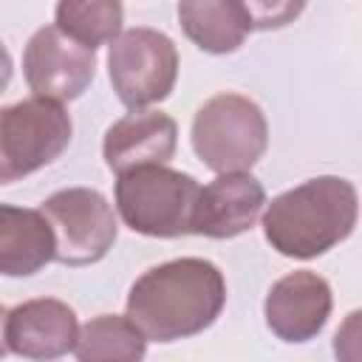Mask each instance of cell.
I'll use <instances>...</instances> for the list:
<instances>
[{"instance_id": "15", "label": "cell", "mask_w": 362, "mask_h": 362, "mask_svg": "<svg viewBox=\"0 0 362 362\" xmlns=\"http://www.w3.org/2000/svg\"><path fill=\"white\" fill-rule=\"evenodd\" d=\"M147 337L127 314H99L79 328L74 356L82 362H139Z\"/></svg>"}, {"instance_id": "5", "label": "cell", "mask_w": 362, "mask_h": 362, "mask_svg": "<svg viewBox=\"0 0 362 362\" xmlns=\"http://www.w3.org/2000/svg\"><path fill=\"white\" fill-rule=\"evenodd\" d=\"M71 136L74 122L59 102L31 96L0 107V184L20 181L57 161Z\"/></svg>"}, {"instance_id": "14", "label": "cell", "mask_w": 362, "mask_h": 362, "mask_svg": "<svg viewBox=\"0 0 362 362\" xmlns=\"http://www.w3.org/2000/svg\"><path fill=\"white\" fill-rule=\"evenodd\" d=\"M178 23L187 40L206 54H232L252 31L240 0H178Z\"/></svg>"}, {"instance_id": "2", "label": "cell", "mask_w": 362, "mask_h": 362, "mask_svg": "<svg viewBox=\"0 0 362 362\" xmlns=\"http://www.w3.org/2000/svg\"><path fill=\"white\" fill-rule=\"evenodd\" d=\"M356 218V187L342 175H317L266 204L263 235L277 255L311 260L342 243L354 232Z\"/></svg>"}, {"instance_id": "19", "label": "cell", "mask_w": 362, "mask_h": 362, "mask_svg": "<svg viewBox=\"0 0 362 362\" xmlns=\"http://www.w3.org/2000/svg\"><path fill=\"white\" fill-rule=\"evenodd\" d=\"M6 317H8V308L0 303V356L8 354V342H6Z\"/></svg>"}, {"instance_id": "1", "label": "cell", "mask_w": 362, "mask_h": 362, "mask_svg": "<svg viewBox=\"0 0 362 362\" xmlns=\"http://www.w3.org/2000/svg\"><path fill=\"white\" fill-rule=\"evenodd\" d=\"M226 305L223 272L204 257H175L136 277L127 317L147 342H175L206 331Z\"/></svg>"}, {"instance_id": "6", "label": "cell", "mask_w": 362, "mask_h": 362, "mask_svg": "<svg viewBox=\"0 0 362 362\" xmlns=\"http://www.w3.org/2000/svg\"><path fill=\"white\" fill-rule=\"evenodd\" d=\"M107 76L119 102L130 110H141L164 102L178 79L175 42L147 25L119 31L107 51Z\"/></svg>"}, {"instance_id": "16", "label": "cell", "mask_w": 362, "mask_h": 362, "mask_svg": "<svg viewBox=\"0 0 362 362\" xmlns=\"http://www.w3.org/2000/svg\"><path fill=\"white\" fill-rule=\"evenodd\" d=\"M122 0H57L54 8V25L93 51L110 42L122 31Z\"/></svg>"}, {"instance_id": "8", "label": "cell", "mask_w": 362, "mask_h": 362, "mask_svg": "<svg viewBox=\"0 0 362 362\" xmlns=\"http://www.w3.org/2000/svg\"><path fill=\"white\" fill-rule=\"evenodd\" d=\"M23 76L34 96L59 105L74 102L96 76V51L71 40L57 25H42L25 42Z\"/></svg>"}, {"instance_id": "9", "label": "cell", "mask_w": 362, "mask_h": 362, "mask_svg": "<svg viewBox=\"0 0 362 362\" xmlns=\"http://www.w3.org/2000/svg\"><path fill=\"white\" fill-rule=\"evenodd\" d=\"M331 308H334V297L328 280L320 277L317 272L300 269L283 274L269 288L263 303V317L277 339L300 345L314 339L325 328Z\"/></svg>"}, {"instance_id": "10", "label": "cell", "mask_w": 362, "mask_h": 362, "mask_svg": "<svg viewBox=\"0 0 362 362\" xmlns=\"http://www.w3.org/2000/svg\"><path fill=\"white\" fill-rule=\"evenodd\" d=\"M266 206L263 184L249 173H218L215 181L198 189L192 212V235L226 240L249 232Z\"/></svg>"}, {"instance_id": "7", "label": "cell", "mask_w": 362, "mask_h": 362, "mask_svg": "<svg viewBox=\"0 0 362 362\" xmlns=\"http://www.w3.org/2000/svg\"><path fill=\"white\" fill-rule=\"evenodd\" d=\"M54 232V260L71 269L99 263L116 243L119 223L107 198L93 187H65L40 206Z\"/></svg>"}, {"instance_id": "13", "label": "cell", "mask_w": 362, "mask_h": 362, "mask_svg": "<svg viewBox=\"0 0 362 362\" xmlns=\"http://www.w3.org/2000/svg\"><path fill=\"white\" fill-rule=\"evenodd\" d=\"M54 260V232L40 209L0 204V274L31 277Z\"/></svg>"}, {"instance_id": "4", "label": "cell", "mask_w": 362, "mask_h": 362, "mask_svg": "<svg viewBox=\"0 0 362 362\" xmlns=\"http://www.w3.org/2000/svg\"><path fill=\"white\" fill-rule=\"evenodd\" d=\"M189 139L195 156L212 173H243L263 158L269 122L255 99L226 90L195 110Z\"/></svg>"}, {"instance_id": "12", "label": "cell", "mask_w": 362, "mask_h": 362, "mask_svg": "<svg viewBox=\"0 0 362 362\" xmlns=\"http://www.w3.org/2000/svg\"><path fill=\"white\" fill-rule=\"evenodd\" d=\"M178 147V124L161 110H130L116 119L102 141L107 170L124 173L139 164H167Z\"/></svg>"}, {"instance_id": "17", "label": "cell", "mask_w": 362, "mask_h": 362, "mask_svg": "<svg viewBox=\"0 0 362 362\" xmlns=\"http://www.w3.org/2000/svg\"><path fill=\"white\" fill-rule=\"evenodd\" d=\"M240 3L252 20V31H274L294 23L308 0H240Z\"/></svg>"}, {"instance_id": "11", "label": "cell", "mask_w": 362, "mask_h": 362, "mask_svg": "<svg viewBox=\"0 0 362 362\" xmlns=\"http://www.w3.org/2000/svg\"><path fill=\"white\" fill-rule=\"evenodd\" d=\"M79 337L76 311L57 297H34L6 317L8 351L25 359H57L74 354Z\"/></svg>"}, {"instance_id": "18", "label": "cell", "mask_w": 362, "mask_h": 362, "mask_svg": "<svg viewBox=\"0 0 362 362\" xmlns=\"http://www.w3.org/2000/svg\"><path fill=\"white\" fill-rule=\"evenodd\" d=\"M11 71H14L11 54H8V48L0 42V93L8 88V82H11Z\"/></svg>"}, {"instance_id": "3", "label": "cell", "mask_w": 362, "mask_h": 362, "mask_svg": "<svg viewBox=\"0 0 362 362\" xmlns=\"http://www.w3.org/2000/svg\"><path fill=\"white\" fill-rule=\"evenodd\" d=\"M201 184L167 164H139L116 173V209L127 229L147 238L192 235V212Z\"/></svg>"}]
</instances>
